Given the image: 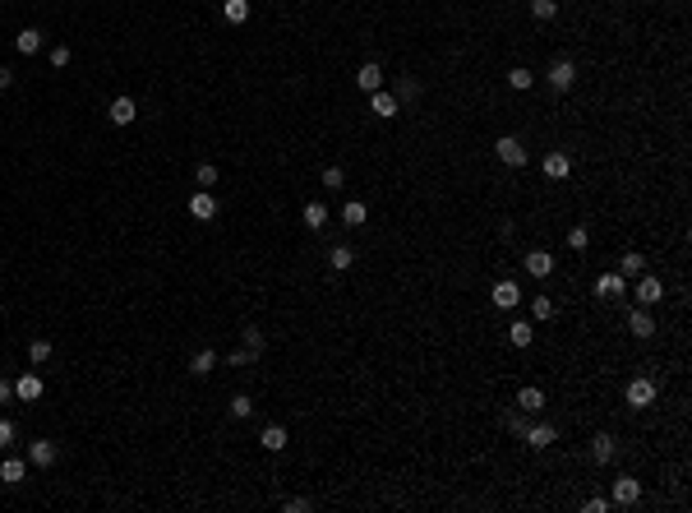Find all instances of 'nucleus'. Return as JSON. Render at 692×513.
<instances>
[{
	"label": "nucleus",
	"instance_id": "40",
	"mask_svg": "<svg viewBox=\"0 0 692 513\" xmlns=\"http://www.w3.org/2000/svg\"><path fill=\"white\" fill-rule=\"evenodd\" d=\"M341 180H346L341 167H323V185H328V190H341Z\"/></svg>",
	"mask_w": 692,
	"mask_h": 513
},
{
	"label": "nucleus",
	"instance_id": "47",
	"mask_svg": "<svg viewBox=\"0 0 692 513\" xmlns=\"http://www.w3.org/2000/svg\"><path fill=\"white\" fill-rule=\"evenodd\" d=\"M10 84H14V69H5V65H0V88H10Z\"/></svg>",
	"mask_w": 692,
	"mask_h": 513
},
{
	"label": "nucleus",
	"instance_id": "13",
	"mask_svg": "<svg viewBox=\"0 0 692 513\" xmlns=\"http://www.w3.org/2000/svg\"><path fill=\"white\" fill-rule=\"evenodd\" d=\"M540 167H545V176H550V180H568L572 162H568V153H559V148H554V153H545V162H540Z\"/></svg>",
	"mask_w": 692,
	"mask_h": 513
},
{
	"label": "nucleus",
	"instance_id": "39",
	"mask_svg": "<svg viewBox=\"0 0 692 513\" xmlns=\"http://www.w3.org/2000/svg\"><path fill=\"white\" fill-rule=\"evenodd\" d=\"M568 246L572 250H586V246H591V232H586V227H572V232H568Z\"/></svg>",
	"mask_w": 692,
	"mask_h": 513
},
{
	"label": "nucleus",
	"instance_id": "9",
	"mask_svg": "<svg viewBox=\"0 0 692 513\" xmlns=\"http://www.w3.org/2000/svg\"><path fill=\"white\" fill-rule=\"evenodd\" d=\"M522 439H527L531 448H550L554 439H559V430H554L550 421H536V425H527V435H522Z\"/></svg>",
	"mask_w": 692,
	"mask_h": 513
},
{
	"label": "nucleus",
	"instance_id": "25",
	"mask_svg": "<svg viewBox=\"0 0 692 513\" xmlns=\"http://www.w3.org/2000/svg\"><path fill=\"white\" fill-rule=\"evenodd\" d=\"M328 264H332V273H346V268L355 264V250L351 246H332L328 250Z\"/></svg>",
	"mask_w": 692,
	"mask_h": 513
},
{
	"label": "nucleus",
	"instance_id": "6",
	"mask_svg": "<svg viewBox=\"0 0 692 513\" xmlns=\"http://www.w3.org/2000/svg\"><path fill=\"white\" fill-rule=\"evenodd\" d=\"M489 301H494L498 310H517V305H522V291H517L513 278H503V282H494V296H489Z\"/></svg>",
	"mask_w": 692,
	"mask_h": 513
},
{
	"label": "nucleus",
	"instance_id": "3",
	"mask_svg": "<svg viewBox=\"0 0 692 513\" xmlns=\"http://www.w3.org/2000/svg\"><path fill=\"white\" fill-rule=\"evenodd\" d=\"M623 398H627V407H651L656 402V380H627Z\"/></svg>",
	"mask_w": 692,
	"mask_h": 513
},
{
	"label": "nucleus",
	"instance_id": "27",
	"mask_svg": "<svg viewBox=\"0 0 692 513\" xmlns=\"http://www.w3.org/2000/svg\"><path fill=\"white\" fill-rule=\"evenodd\" d=\"M14 46H19L23 56H37V51H42V33H37V28H23V33L14 37Z\"/></svg>",
	"mask_w": 692,
	"mask_h": 513
},
{
	"label": "nucleus",
	"instance_id": "21",
	"mask_svg": "<svg viewBox=\"0 0 692 513\" xmlns=\"http://www.w3.org/2000/svg\"><path fill=\"white\" fill-rule=\"evenodd\" d=\"M300 218H305V227L309 232H323V227H328V204H305V213H300Z\"/></svg>",
	"mask_w": 692,
	"mask_h": 513
},
{
	"label": "nucleus",
	"instance_id": "7",
	"mask_svg": "<svg viewBox=\"0 0 692 513\" xmlns=\"http://www.w3.org/2000/svg\"><path fill=\"white\" fill-rule=\"evenodd\" d=\"M369 112L379 116V121H393V116L402 112V102H397L393 93H384V88H379V93H369Z\"/></svg>",
	"mask_w": 692,
	"mask_h": 513
},
{
	"label": "nucleus",
	"instance_id": "18",
	"mask_svg": "<svg viewBox=\"0 0 692 513\" xmlns=\"http://www.w3.org/2000/svg\"><path fill=\"white\" fill-rule=\"evenodd\" d=\"M212 370H217V352H212V347L194 352V361H189V375H194V380H203V375H212Z\"/></svg>",
	"mask_w": 692,
	"mask_h": 513
},
{
	"label": "nucleus",
	"instance_id": "5",
	"mask_svg": "<svg viewBox=\"0 0 692 513\" xmlns=\"http://www.w3.org/2000/svg\"><path fill=\"white\" fill-rule=\"evenodd\" d=\"M55 458H60V448H55L51 439H33V444H28V462H33V467H55Z\"/></svg>",
	"mask_w": 692,
	"mask_h": 513
},
{
	"label": "nucleus",
	"instance_id": "26",
	"mask_svg": "<svg viewBox=\"0 0 692 513\" xmlns=\"http://www.w3.org/2000/svg\"><path fill=\"white\" fill-rule=\"evenodd\" d=\"M618 273H623V278H642V273H646V259H642L637 250H627V255L618 259Z\"/></svg>",
	"mask_w": 692,
	"mask_h": 513
},
{
	"label": "nucleus",
	"instance_id": "38",
	"mask_svg": "<svg viewBox=\"0 0 692 513\" xmlns=\"http://www.w3.org/2000/svg\"><path fill=\"white\" fill-rule=\"evenodd\" d=\"M503 425L513 430L517 439H522V435H527V425H531V421H527V412H508V416H503Z\"/></svg>",
	"mask_w": 692,
	"mask_h": 513
},
{
	"label": "nucleus",
	"instance_id": "36",
	"mask_svg": "<svg viewBox=\"0 0 692 513\" xmlns=\"http://www.w3.org/2000/svg\"><path fill=\"white\" fill-rule=\"evenodd\" d=\"M194 180H198V185H203V190H212V185H217V180H222V171L212 167V162H203V167L194 171Z\"/></svg>",
	"mask_w": 692,
	"mask_h": 513
},
{
	"label": "nucleus",
	"instance_id": "28",
	"mask_svg": "<svg viewBox=\"0 0 692 513\" xmlns=\"http://www.w3.org/2000/svg\"><path fill=\"white\" fill-rule=\"evenodd\" d=\"M222 14H226V23H245L250 19V0H222Z\"/></svg>",
	"mask_w": 692,
	"mask_h": 513
},
{
	"label": "nucleus",
	"instance_id": "35",
	"mask_svg": "<svg viewBox=\"0 0 692 513\" xmlns=\"http://www.w3.org/2000/svg\"><path fill=\"white\" fill-rule=\"evenodd\" d=\"M531 319H554V301L550 296H531Z\"/></svg>",
	"mask_w": 692,
	"mask_h": 513
},
{
	"label": "nucleus",
	"instance_id": "42",
	"mask_svg": "<svg viewBox=\"0 0 692 513\" xmlns=\"http://www.w3.org/2000/svg\"><path fill=\"white\" fill-rule=\"evenodd\" d=\"M582 509H586V513H609V509H614V504L604 500V495H591V500H586Z\"/></svg>",
	"mask_w": 692,
	"mask_h": 513
},
{
	"label": "nucleus",
	"instance_id": "44",
	"mask_svg": "<svg viewBox=\"0 0 692 513\" xmlns=\"http://www.w3.org/2000/svg\"><path fill=\"white\" fill-rule=\"evenodd\" d=\"M51 65H55V69L69 65V46H51Z\"/></svg>",
	"mask_w": 692,
	"mask_h": 513
},
{
	"label": "nucleus",
	"instance_id": "12",
	"mask_svg": "<svg viewBox=\"0 0 692 513\" xmlns=\"http://www.w3.org/2000/svg\"><path fill=\"white\" fill-rule=\"evenodd\" d=\"M517 412H527V416L545 412V393H540L536 384H527V389H517Z\"/></svg>",
	"mask_w": 692,
	"mask_h": 513
},
{
	"label": "nucleus",
	"instance_id": "24",
	"mask_svg": "<svg viewBox=\"0 0 692 513\" xmlns=\"http://www.w3.org/2000/svg\"><path fill=\"white\" fill-rule=\"evenodd\" d=\"M595 291H600V296H623V291H627V278H623V273H604V278L595 282Z\"/></svg>",
	"mask_w": 692,
	"mask_h": 513
},
{
	"label": "nucleus",
	"instance_id": "30",
	"mask_svg": "<svg viewBox=\"0 0 692 513\" xmlns=\"http://www.w3.org/2000/svg\"><path fill=\"white\" fill-rule=\"evenodd\" d=\"M397 102H416L420 98V79H411V74H402L397 79V93H393Z\"/></svg>",
	"mask_w": 692,
	"mask_h": 513
},
{
	"label": "nucleus",
	"instance_id": "43",
	"mask_svg": "<svg viewBox=\"0 0 692 513\" xmlns=\"http://www.w3.org/2000/svg\"><path fill=\"white\" fill-rule=\"evenodd\" d=\"M14 435H19V430H14V421H5V416H0V448H10Z\"/></svg>",
	"mask_w": 692,
	"mask_h": 513
},
{
	"label": "nucleus",
	"instance_id": "22",
	"mask_svg": "<svg viewBox=\"0 0 692 513\" xmlns=\"http://www.w3.org/2000/svg\"><path fill=\"white\" fill-rule=\"evenodd\" d=\"M23 477H28V462H23V458H5V462H0V481H5V486H19Z\"/></svg>",
	"mask_w": 692,
	"mask_h": 513
},
{
	"label": "nucleus",
	"instance_id": "16",
	"mask_svg": "<svg viewBox=\"0 0 692 513\" xmlns=\"http://www.w3.org/2000/svg\"><path fill=\"white\" fill-rule=\"evenodd\" d=\"M189 213H194L198 222H208V218H217V199H212V190H198L194 199H189Z\"/></svg>",
	"mask_w": 692,
	"mask_h": 513
},
{
	"label": "nucleus",
	"instance_id": "15",
	"mask_svg": "<svg viewBox=\"0 0 692 513\" xmlns=\"http://www.w3.org/2000/svg\"><path fill=\"white\" fill-rule=\"evenodd\" d=\"M527 273H531V278H550V273H554V255H550V250H531V255H527Z\"/></svg>",
	"mask_w": 692,
	"mask_h": 513
},
{
	"label": "nucleus",
	"instance_id": "45",
	"mask_svg": "<svg viewBox=\"0 0 692 513\" xmlns=\"http://www.w3.org/2000/svg\"><path fill=\"white\" fill-rule=\"evenodd\" d=\"M282 509H286V513H309V500H300V495H296V500H286Z\"/></svg>",
	"mask_w": 692,
	"mask_h": 513
},
{
	"label": "nucleus",
	"instance_id": "8",
	"mask_svg": "<svg viewBox=\"0 0 692 513\" xmlns=\"http://www.w3.org/2000/svg\"><path fill=\"white\" fill-rule=\"evenodd\" d=\"M42 375H33V370H28V375H19V380H14V398H23V402H37L42 398Z\"/></svg>",
	"mask_w": 692,
	"mask_h": 513
},
{
	"label": "nucleus",
	"instance_id": "29",
	"mask_svg": "<svg viewBox=\"0 0 692 513\" xmlns=\"http://www.w3.org/2000/svg\"><path fill=\"white\" fill-rule=\"evenodd\" d=\"M226 412L236 416V421H250V416H254V398H250V393H236V398H231V407H226Z\"/></svg>",
	"mask_w": 692,
	"mask_h": 513
},
{
	"label": "nucleus",
	"instance_id": "20",
	"mask_svg": "<svg viewBox=\"0 0 692 513\" xmlns=\"http://www.w3.org/2000/svg\"><path fill=\"white\" fill-rule=\"evenodd\" d=\"M259 444L268 448V453H282L291 439H286V425H264V435H259Z\"/></svg>",
	"mask_w": 692,
	"mask_h": 513
},
{
	"label": "nucleus",
	"instance_id": "34",
	"mask_svg": "<svg viewBox=\"0 0 692 513\" xmlns=\"http://www.w3.org/2000/svg\"><path fill=\"white\" fill-rule=\"evenodd\" d=\"M508 84H513L517 93H527L531 84H536V74H531V69H522V65H517V69H508Z\"/></svg>",
	"mask_w": 692,
	"mask_h": 513
},
{
	"label": "nucleus",
	"instance_id": "46",
	"mask_svg": "<svg viewBox=\"0 0 692 513\" xmlns=\"http://www.w3.org/2000/svg\"><path fill=\"white\" fill-rule=\"evenodd\" d=\"M10 398H14V384H10V380H0V407H5Z\"/></svg>",
	"mask_w": 692,
	"mask_h": 513
},
{
	"label": "nucleus",
	"instance_id": "32",
	"mask_svg": "<svg viewBox=\"0 0 692 513\" xmlns=\"http://www.w3.org/2000/svg\"><path fill=\"white\" fill-rule=\"evenodd\" d=\"M28 361H33V366H46V361H51V342H46V338H33V342H28Z\"/></svg>",
	"mask_w": 692,
	"mask_h": 513
},
{
	"label": "nucleus",
	"instance_id": "14",
	"mask_svg": "<svg viewBox=\"0 0 692 513\" xmlns=\"http://www.w3.org/2000/svg\"><path fill=\"white\" fill-rule=\"evenodd\" d=\"M614 435H609V430H600V435H595L591 439V462H595V467H604V462H609V458H614Z\"/></svg>",
	"mask_w": 692,
	"mask_h": 513
},
{
	"label": "nucleus",
	"instance_id": "4",
	"mask_svg": "<svg viewBox=\"0 0 692 513\" xmlns=\"http://www.w3.org/2000/svg\"><path fill=\"white\" fill-rule=\"evenodd\" d=\"M637 301L642 305H660V301H665V282H660L656 273H642V278H637Z\"/></svg>",
	"mask_w": 692,
	"mask_h": 513
},
{
	"label": "nucleus",
	"instance_id": "17",
	"mask_svg": "<svg viewBox=\"0 0 692 513\" xmlns=\"http://www.w3.org/2000/svg\"><path fill=\"white\" fill-rule=\"evenodd\" d=\"M107 116H111V125H130L134 116H139V107H134V98H116L107 107Z\"/></svg>",
	"mask_w": 692,
	"mask_h": 513
},
{
	"label": "nucleus",
	"instance_id": "37",
	"mask_svg": "<svg viewBox=\"0 0 692 513\" xmlns=\"http://www.w3.org/2000/svg\"><path fill=\"white\" fill-rule=\"evenodd\" d=\"M240 338H245V347H250L254 357H259V352H264V347H268V338H264V333H259V328H254V324H250V328H245V333H240Z\"/></svg>",
	"mask_w": 692,
	"mask_h": 513
},
{
	"label": "nucleus",
	"instance_id": "31",
	"mask_svg": "<svg viewBox=\"0 0 692 513\" xmlns=\"http://www.w3.org/2000/svg\"><path fill=\"white\" fill-rule=\"evenodd\" d=\"M365 218H369V208H365L360 199H351L346 208H341V222H346V227H365Z\"/></svg>",
	"mask_w": 692,
	"mask_h": 513
},
{
	"label": "nucleus",
	"instance_id": "23",
	"mask_svg": "<svg viewBox=\"0 0 692 513\" xmlns=\"http://www.w3.org/2000/svg\"><path fill=\"white\" fill-rule=\"evenodd\" d=\"M627 328H632V338H651L656 333V319L646 310H627Z\"/></svg>",
	"mask_w": 692,
	"mask_h": 513
},
{
	"label": "nucleus",
	"instance_id": "19",
	"mask_svg": "<svg viewBox=\"0 0 692 513\" xmlns=\"http://www.w3.org/2000/svg\"><path fill=\"white\" fill-rule=\"evenodd\" d=\"M508 342H513V347H531V342H536V324H531V319H513Z\"/></svg>",
	"mask_w": 692,
	"mask_h": 513
},
{
	"label": "nucleus",
	"instance_id": "10",
	"mask_svg": "<svg viewBox=\"0 0 692 513\" xmlns=\"http://www.w3.org/2000/svg\"><path fill=\"white\" fill-rule=\"evenodd\" d=\"M637 500H642V481L618 477V481H614V495H609V504H637Z\"/></svg>",
	"mask_w": 692,
	"mask_h": 513
},
{
	"label": "nucleus",
	"instance_id": "11",
	"mask_svg": "<svg viewBox=\"0 0 692 513\" xmlns=\"http://www.w3.org/2000/svg\"><path fill=\"white\" fill-rule=\"evenodd\" d=\"M355 84H360L365 93H379V88H384V69H379V60H365V65L355 69Z\"/></svg>",
	"mask_w": 692,
	"mask_h": 513
},
{
	"label": "nucleus",
	"instance_id": "2",
	"mask_svg": "<svg viewBox=\"0 0 692 513\" xmlns=\"http://www.w3.org/2000/svg\"><path fill=\"white\" fill-rule=\"evenodd\" d=\"M494 153H498V162H503V167H527V148H522V139H517V134H503V139L494 144Z\"/></svg>",
	"mask_w": 692,
	"mask_h": 513
},
{
	"label": "nucleus",
	"instance_id": "41",
	"mask_svg": "<svg viewBox=\"0 0 692 513\" xmlns=\"http://www.w3.org/2000/svg\"><path fill=\"white\" fill-rule=\"evenodd\" d=\"M250 361H259V357H254L250 347H236V352L226 357V366H250Z\"/></svg>",
	"mask_w": 692,
	"mask_h": 513
},
{
	"label": "nucleus",
	"instance_id": "1",
	"mask_svg": "<svg viewBox=\"0 0 692 513\" xmlns=\"http://www.w3.org/2000/svg\"><path fill=\"white\" fill-rule=\"evenodd\" d=\"M545 79H550V88H554V93H568L572 84H577V65H572L568 56H559V60H550Z\"/></svg>",
	"mask_w": 692,
	"mask_h": 513
},
{
	"label": "nucleus",
	"instance_id": "33",
	"mask_svg": "<svg viewBox=\"0 0 692 513\" xmlns=\"http://www.w3.org/2000/svg\"><path fill=\"white\" fill-rule=\"evenodd\" d=\"M531 14H536L540 23H550L554 14H559V0H531Z\"/></svg>",
	"mask_w": 692,
	"mask_h": 513
}]
</instances>
